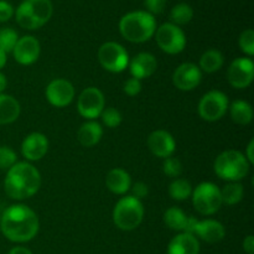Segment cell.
Returning <instances> with one entry per match:
<instances>
[{
	"label": "cell",
	"instance_id": "obj_1",
	"mask_svg": "<svg viewBox=\"0 0 254 254\" xmlns=\"http://www.w3.org/2000/svg\"><path fill=\"white\" fill-rule=\"evenodd\" d=\"M0 228L2 235L11 242H29L39 232V217L29 206L11 205L0 216Z\"/></svg>",
	"mask_w": 254,
	"mask_h": 254
},
{
	"label": "cell",
	"instance_id": "obj_2",
	"mask_svg": "<svg viewBox=\"0 0 254 254\" xmlns=\"http://www.w3.org/2000/svg\"><path fill=\"white\" fill-rule=\"evenodd\" d=\"M41 175L39 170L26 161L16 163L7 170L4 180V190L14 200H25L39 191Z\"/></svg>",
	"mask_w": 254,
	"mask_h": 254
},
{
	"label": "cell",
	"instance_id": "obj_3",
	"mask_svg": "<svg viewBox=\"0 0 254 254\" xmlns=\"http://www.w3.org/2000/svg\"><path fill=\"white\" fill-rule=\"evenodd\" d=\"M119 31L127 41L134 44L145 42L155 34V17L144 10L128 12L119 21Z\"/></svg>",
	"mask_w": 254,
	"mask_h": 254
},
{
	"label": "cell",
	"instance_id": "obj_4",
	"mask_svg": "<svg viewBox=\"0 0 254 254\" xmlns=\"http://www.w3.org/2000/svg\"><path fill=\"white\" fill-rule=\"evenodd\" d=\"M52 12L51 0H24L17 6L15 17L22 29L37 30L51 19Z\"/></svg>",
	"mask_w": 254,
	"mask_h": 254
},
{
	"label": "cell",
	"instance_id": "obj_5",
	"mask_svg": "<svg viewBox=\"0 0 254 254\" xmlns=\"http://www.w3.org/2000/svg\"><path fill=\"white\" fill-rule=\"evenodd\" d=\"M250 166L245 154L238 150H226L216 158L213 170L220 179L228 183H238L248 175Z\"/></svg>",
	"mask_w": 254,
	"mask_h": 254
},
{
	"label": "cell",
	"instance_id": "obj_6",
	"mask_svg": "<svg viewBox=\"0 0 254 254\" xmlns=\"http://www.w3.org/2000/svg\"><path fill=\"white\" fill-rule=\"evenodd\" d=\"M144 218V206L133 196L122 197L113 210V222L119 230L133 231L140 226Z\"/></svg>",
	"mask_w": 254,
	"mask_h": 254
},
{
	"label": "cell",
	"instance_id": "obj_7",
	"mask_svg": "<svg viewBox=\"0 0 254 254\" xmlns=\"http://www.w3.org/2000/svg\"><path fill=\"white\" fill-rule=\"evenodd\" d=\"M192 205L200 215H215L222 206L221 189L212 183H201L191 193Z\"/></svg>",
	"mask_w": 254,
	"mask_h": 254
},
{
	"label": "cell",
	"instance_id": "obj_8",
	"mask_svg": "<svg viewBox=\"0 0 254 254\" xmlns=\"http://www.w3.org/2000/svg\"><path fill=\"white\" fill-rule=\"evenodd\" d=\"M98 60L102 67L112 73H121L129 64L128 52L122 45L113 41L106 42L99 47Z\"/></svg>",
	"mask_w": 254,
	"mask_h": 254
},
{
	"label": "cell",
	"instance_id": "obj_9",
	"mask_svg": "<svg viewBox=\"0 0 254 254\" xmlns=\"http://www.w3.org/2000/svg\"><path fill=\"white\" fill-rule=\"evenodd\" d=\"M155 40L158 46L169 55H178L184 51L186 46V36L180 26L166 22L155 31Z\"/></svg>",
	"mask_w": 254,
	"mask_h": 254
},
{
	"label": "cell",
	"instance_id": "obj_10",
	"mask_svg": "<svg viewBox=\"0 0 254 254\" xmlns=\"http://www.w3.org/2000/svg\"><path fill=\"white\" fill-rule=\"evenodd\" d=\"M228 98L223 92L210 91L198 103V114L206 122H217L225 117L228 111Z\"/></svg>",
	"mask_w": 254,
	"mask_h": 254
},
{
	"label": "cell",
	"instance_id": "obj_11",
	"mask_svg": "<svg viewBox=\"0 0 254 254\" xmlns=\"http://www.w3.org/2000/svg\"><path fill=\"white\" fill-rule=\"evenodd\" d=\"M106 106L103 92L97 87H88L81 92L77 101V109L83 118L94 121L101 116Z\"/></svg>",
	"mask_w": 254,
	"mask_h": 254
},
{
	"label": "cell",
	"instance_id": "obj_12",
	"mask_svg": "<svg viewBox=\"0 0 254 254\" xmlns=\"http://www.w3.org/2000/svg\"><path fill=\"white\" fill-rule=\"evenodd\" d=\"M228 82L237 89L247 88L254 78V64L250 57H238L231 62L227 69Z\"/></svg>",
	"mask_w": 254,
	"mask_h": 254
},
{
	"label": "cell",
	"instance_id": "obj_13",
	"mask_svg": "<svg viewBox=\"0 0 254 254\" xmlns=\"http://www.w3.org/2000/svg\"><path fill=\"white\" fill-rule=\"evenodd\" d=\"M46 98L50 104L57 108L67 107L74 98L73 84L64 78L54 79L46 88Z\"/></svg>",
	"mask_w": 254,
	"mask_h": 254
},
{
	"label": "cell",
	"instance_id": "obj_14",
	"mask_svg": "<svg viewBox=\"0 0 254 254\" xmlns=\"http://www.w3.org/2000/svg\"><path fill=\"white\" fill-rule=\"evenodd\" d=\"M202 71L195 64L186 62L180 64L173 74V83L180 91H192L201 83Z\"/></svg>",
	"mask_w": 254,
	"mask_h": 254
},
{
	"label": "cell",
	"instance_id": "obj_15",
	"mask_svg": "<svg viewBox=\"0 0 254 254\" xmlns=\"http://www.w3.org/2000/svg\"><path fill=\"white\" fill-rule=\"evenodd\" d=\"M40 42L36 37L30 36H22L21 39L17 40L16 45H15L14 50H12V55L17 64H24V66H29L34 62L37 61L40 56Z\"/></svg>",
	"mask_w": 254,
	"mask_h": 254
},
{
	"label": "cell",
	"instance_id": "obj_16",
	"mask_svg": "<svg viewBox=\"0 0 254 254\" xmlns=\"http://www.w3.org/2000/svg\"><path fill=\"white\" fill-rule=\"evenodd\" d=\"M148 148L158 158L166 159L175 153L176 141L169 131L160 129L148 136Z\"/></svg>",
	"mask_w": 254,
	"mask_h": 254
},
{
	"label": "cell",
	"instance_id": "obj_17",
	"mask_svg": "<svg viewBox=\"0 0 254 254\" xmlns=\"http://www.w3.org/2000/svg\"><path fill=\"white\" fill-rule=\"evenodd\" d=\"M47 151H49V140L42 133H31L22 140L21 153L26 160H41Z\"/></svg>",
	"mask_w": 254,
	"mask_h": 254
},
{
	"label": "cell",
	"instance_id": "obj_18",
	"mask_svg": "<svg viewBox=\"0 0 254 254\" xmlns=\"http://www.w3.org/2000/svg\"><path fill=\"white\" fill-rule=\"evenodd\" d=\"M156 67H158V62H156L155 56L149 52H139L131 59V61H129L131 77L138 79L153 76L156 71Z\"/></svg>",
	"mask_w": 254,
	"mask_h": 254
},
{
	"label": "cell",
	"instance_id": "obj_19",
	"mask_svg": "<svg viewBox=\"0 0 254 254\" xmlns=\"http://www.w3.org/2000/svg\"><path fill=\"white\" fill-rule=\"evenodd\" d=\"M193 236H197L207 243H217L226 236L225 226L215 220L197 221L193 228Z\"/></svg>",
	"mask_w": 254,
	"mask_h": 254
},
{
	"label": "cell",
	"instance_id": "obj_20",
	"mask_svg": "<svg viewBox=\"0 0 254 254\" xmlns=\"http://www.w3.org/2000/svg\"><path fill=\"white\" fill-rule=\"evenodd\" d=\"M200 242L197 237L191 233L181 232L170 241L168 246V254H198Z\"/></svg>",
	"mask_w": 254,
	"mask_h": 254
},
{
	"label": "cell",
	"instance_id": "obj_21",
	"mask_svg": "<svg viewBox=\"0 0 254 254\" xmlns=\"http://www.w3.org/2000/svg\"><path fill=\"white\" fill-rule=\"evenodd\" d=\"M106 186L111 192L116 193V195H124L130 190V175L123 169H112L106 176Z\"/></svg>",
	"mask_w": 254,
	"mask_h": 254
},
{
	"label": "cell",
	"instance_id": "obj_22",
	"mask_svg": "<svg viewBox=\"0 0 254 254\" xmlns=\"http://www.w3.org/2000/svg\"><path fill=\"white\" fill-rule=\"evenodd\" d=\"M103 135V128L96 121H88L81 126L77 133V138L84 148H92L99 143Z\"/></svg>",
	"mask_w": 254,
	"mask_h": 254
},
{
	"label": "cell",
	"instance_id": "obj_23",
	"mask_svg": "<svg viewBox=\"0 0 254 254\" xmlns=\"http://www.w3.org/2000/svg\"><path fill=\"white\" fill-rule=\"evenodd\" d=\"M20 104L9 94L0 93V126L14 123L20 116Z\"/></svg>",
	"mask_w": 254,
	"mask_h": 254
},
{
	"label": "cell",
	"instance_id": "obj_24",
	"mask_svg": "<svg viewBox=\"0 0 254 254\" xmlns=\"http://www.w3.org/2000/svg\"><path fill=\"white\" fill-rule=\"evenodd\" d=\"M228 109L232 121L240 126H247L253 121V109L248 102L235 101L228 106Z\"/></svg>",
	"mask_w": 254,
	"mask_h": 254
},
{
	"label": "cell",
	"instance_id": "obj_25",
	"mask_svg": "<svg viewBox=\"0 0 254 254\" xmlns=\"http://www.w3.org/2000/svg\"><path fill=\"white\" fill-rule=\"evenodd\" d=\"M189 216L179 207H170L164 213V222L170 230L185 232Z\"/></svg>",
	"mask_w": 254,
	"mask_h": 254
},
{
	"label": "cell",
	"instance_id": "obj_26",
	"mask_svg": "<svg viewBox=\"0 0 254 254\" xmlns=\"http://www.w3.org/2000/svg\"><path fill=\"white\" fill-rule=\"evenodd\" d=\"M223 62H225L223 55L218 50H207L201 56L198 68L206 73H213V72H217L218 69H221V67L223 66Z\"/></svg>",
	"mask_w": 254,
	"mask_h": 254
},
{
	"label": "cell",
	"instance_id": "obj_27",
	"mask_svg": "<svg viewBox=\"0 0 254 254\" xmlns=\"http://www.w3.org/2000/svg\"><path fill=\"white\" fill-rule=\"evenodd\" d=\"M192 185L186 179H175L169 186V195L175 201H185L191 197Z\"/></svg>",
	"mask_w": 254,
	"mask_h": 254
},
{
	"label": "cell",
	"instance_id": "obj_28",
	"mask_svg": "<svg viewBox=\"0 0 254 254\" xmlns=\"http://www.w3.org/2000/svg\"><path fill=\"white\" fill-rule=\"evenodd\" d=\"M193 9L186 2H179L171 9L170 20L171 24L180 26V25H186L192 20Z\"/></svg>",
	"mask_w": 254,
	"mask_h": 254
},
{
	"label": "cell",
	"instance_id": "obj_29",
	"mask_svg": "<svg viewBox=\"0 0 254 254\" xmlns=\"http://www.w3.org/2000/svg\"><path fill=\"white\" fill-rule=\"evenodd\" d=\"M243 190L242 184L240 183H228L227 185L223 186L221 190V197H222V203L226 205H236L243 198Z\"/></svg>",
	"mask_w": 254,
	"mask_h": 254
},
{
	"label": "cell",
	"instance_id": "obj_30",
	"mask_svg": "<svg viewBox=\"0 0 254 254\" xmlns=\"http://www.w3.org/2000/svg\"><path fill=\"white\" fill-rule=\"evenodd\" d=\"M17 40H19V36L14 29H11V27L0 29V50L4 51L5 54L12 52Z\"/></svg>",
	"mask_w": 254,
	"mask_h": 254
},
{
	"label": "cell",
	"instance_id": "obj_31",
	"mask_svg": "<svg viewBox=\"0 0 254 254\" xmlns=\"http://www.w3.org/2000/svg\"><path fill=\"white\" fill-rule=\"evenodd\" d=\"M163 171L169 178H179L183 174V164H181V161L178 158L169 156V158L164 159Z\"/></svg>",
	"mask_w": 254,
	"mask_h": 254
},
{
	"label": "cell",
	"instance_id": "obj_32",
	"mask_svg": "<svg viewBox=\"0 0 254 254\" xmlns=\"http://www.w3.org/2000/svg\"><path fill=\"white\" fill-rule=\"evenodd\" d=\"M102 122L108 128H118L122 124V114L121 112L117 111L116 108H104L103 112L99 116Z\"/></svg>",
	"mask_w": 254,
	"mask_h": 254
},
{
	"label": "cell",
	"instance_id": "obj_33",
	"mask_svg": "<svg viewBox=\"0 0 254 254\" xmlns=\"http://www.w3.org/2000/svg\"><path fill=\"white\" fill-rule=\"evenodd\" d=\"M241 51L245 52L248 57H252L254 55V31L252 29H247L241 34L240 41Z\"/></svg>",
	"mask_w": 254,
	"mask_h": 254
},
{
	"label": "cell",
	"instance_id": "obj_34",
	"mask_svg": "<svg viewBox=\"0 0 254 254\" xmlns=\"http://www.w3.org/2000/svg\"><path fill=\"white\" fill-rule=\"evenodd\" d=\"M16 153L9 146H0V170H9L17 163Z\"/></svg>",
	"mask_w": 254,
	"mask_h": 254
},
{
	"label": "cell",
	"instance_id": "obj_35",
	"mask_svg": "<svg viewBox=\"0 0 254 254\" xmlns=\"http://www.w3.org/2000/svg\"><path fill=\"white\" fill-rule=\"evenodd\" d=\"M123 91H124V93L128 94L129 97L136 96V94L140 93V91H141V81L140 79L131 77V78H129L128 81L124 83Z\"/></svg>",
	"mask_w": 254,
	"mask_h": 254
},
{
	"label": "cell",
	"instance_id": "obj_36",
	"mask_svg": "<svg viewBox=\"0 0 254 254\" xmlns=\"http://www.w3.org/2000/svg\"><path fill=\"white\" fill-rule=\"evenodd\" d=\"M144 5L146 7V11L154 16V15L161 14L164 11L166 0H144Z\"/></svg>",
	"mask_w": 254,
	"mask_h": 254
},
{
	"label": "cell",
	"instance_id": "obj_37",
	"mask_svg": "<svg viewBox=\"0 0 254 254\" xmlns=\"http://www.w3.org/2000/svg\"><path fill=\"white\" fill-rule=\"evenodd\" d=\"M131 192H133V197L138 198V200H141V198H145L149 193V188L145 183H141V181H138L134 185L130 186Z\"/></svg>",
	"mask_w": 254,
	"mask_h": 254
},
{
	"label": "cell",
	"instance_id": "obj_38",
	"mask_svg": "<svg viewBox=\"0 0 254 254\" xmlns=\"http://www.w3.org/2000/svg\"><path fill=\"white\" fill-rule=\"evenodd\" d=\"M14 15V7L10 2L0 0V22H6Z\"/></svg>",
	"mask_w": 254,
	"mask_h": 254
},
{
	"label": "cell",
	"instance_id": "obj_39",
	"mask_svg": "<svg viewBox=\"0 0 254 254\" xmlns=\"http://www.w3.org/2000/svg\"><path fill=\"white\" fill-rule=\"evenodd\" d=\"M243 250L247 252V254H253L254 252V237L252 235L247 236L243 241Z\"/></svg>",
	"mask_w": 254,
	"mask_h": 254
},
{
	"label": "cell",
	"instance_id": "obj_40",
	"mask_svg": "<svg viewBox=\"0 0 254 254\" xmlns=\"http://www.w3.org/2000/svg\"><path fill=\"white\" fill-rule=\"evenodd\" d=\"M253 150H254V140H252L248 143V146H247V154H246V159L248 160V163L250 164H254V154H253Z\"/></svg>",
	"mask_w": 254,
	"mask_h": 254
},
{
	"label": "cell",
	"instance_id": "obj_41",
	"mask_svg": "<svg viewBox=\"0 0 254 254\" xmlns=\"http://www.w3.org/2000/svg\"><path fill=\"white\" fill-rule=\"evenodd\" d=\"M9 254H32V252L25 247H14L10 250Z\"/></svg>",
	"mask_w": 254,
	"mask_h": 254
},
{
	"label": "cell",
	"instance_id": "obj_42",
	"mask_svg": "<svg viewBox=\"0 0 254 254\" xmlns=\"http://www.w3.org/2000/svg\"><path fill=\"white\" fill-rule=\"evenodd\" d=\"M6 86H7L6 77H5V74H2L1 72H0V93H2V92L5 91Z\"/></svg>",
	"mask_w": 254,
	"mask_h": 254
},
{
	"label": "cell",
	"instance_id": "obj_43",
	"mask_svg": "<svg viewBox=\"0 0 254 254\" xmlns=\"http://www.w3.org/2000/svg\"><path fill=\"white\" fill-rule=\"evenodd\" d=\"M6 54H5L4 51H1V50H0V69L2 68V67L5 66V64H6Z\"/></svg>",
	"mask_w": 254,
	"mask_h": 254
}]
</instances>
